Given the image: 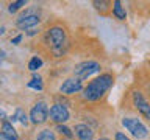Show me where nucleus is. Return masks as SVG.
<instances>
[{
	"instance_id": "1",
	"label": "nucleus",
	"mask_w": 150,
	"mask_h": 140,
	"mask_svg": "<svg viewBox=\"0 0 150 140\" xmlns=\"http://www.w3.org/2000/svg\"><path fill=\"white\" fill-rule=\"evenodd\" d=\"M112 86V76L111 75H100L98 78H96L94 81H91L86 87L83 89V97L89 101H96L98 100L108 89Z\"/></svg>"
},
{
	"instance_id": "2",
	"label": "nucleus",
	"mask_w": 150,
	"mask_h": 140,
	"mask_svg": "<svg viewBox=\"0 0 150 140\" xmlns=\"http://www.w3.org/2000/svg\"><path fill=\"white\" fill-rule=\"evenodd\" d=\"M47 42L52 47V50L55 51L56 55H59L63 51V47L66 44V33L63 28L59 27H53L47 31Z\"/></svg>"
},
{
	"instance_id": "3",
	"label": "nucleus",
	"mask_w": 150,
	"mask_h": 140,
	"mask_svg": "<svg viewBox=\"0 0 150 140\" xmlns=\"http://www.w3.org/2000/svg\"><path fill=\"white\" fill-rule=\"evenodd\" d=\"M122 125L125 126L127 129L130 131V134L133 135L134 139L138 140H142V139H147L149 135V129L144 126V123L134 117H127V118L122 120Z\"/></svg>"
},
{
	"instance_id": "4",
	"label": "nucleus",
	"mask_w": 150,
	"mask_h": 140,
	"mask_svg": "<svg viewBox=\"0 0 150 140\" xmlns=\"http://www.w3.org/2000/svg\"><path fill=\"white\" fill-rule=\"evenodd\" d=\"M98 70H100V64L98 62H96V61H84V62L78 64L77 67L74 69V75L77 79L81 81V79H86V78L91 76V75L97 73Z\"/></svg>"
},
{
	"instance_id": "5",
	"label": "nucleus",
	"mask_w": 150,
	"mask_h": 140,
	"mask_svg": "<svg viewBox=\"0 0 150 140\" xmlns=\"http://www.w3.org/2000/svg\"><path fill=\"white\" fill-rule=\"evenodd\" d=\"M47 117H49V107L44 101H38L35 106L31 107V112H30V120L33 121L35 125H41L47 121Z\"/></svg>"
},
{
	"instance_id": "6",
	"label": "nucleus",
	"mask_w": 150,
	"mask_h": 140,
	"mask_svg": "<svg viewBox=\"0 0 150 140\" xmlns=\"http://www.w3.org/2000/svg\"><path fill=\"white\" fill-rule=\"evenodd\" d=\"M49 114H50V118L58 125H63L64 121L69 120V111L63 104H53L50 107Z\"/></svg>"
},
{
	"instance_id": "7",
	"label": "nucleus",
	"mask_w": 150,
	"mask_h": 140,
	"mask_svg": "<svg viewBox=\"0 0 150 140\" xmlns=\"http://www.w3.org/2000/svg\"><path fill=\"white\" fill-rule=\"evenodd\" d=\"M81 89H83V84H81L80 79H77V78H67V79H64L63 84H61L59 92L64 93V95H72V93L80 92Z\"/></svg>"
},
{
	"instance_id": "8",
	"label": "nucleus",
	"mask_w": 150,
	"mask_h": 140,
	"mask_svg": "<svg viewBox=\"0 0 150 140\" xmlns=\"http://www.w3.org/2000/svg\"><path fill=\"white\" fill-rule=\"evenodd\" d=\"M133 101H134L136 109H138L144 117L149 118L150 117V106H149V103L145 101V98L142 97V93L141 92H133Z\"/></svg>"
},
{
	"instance_id": "9",
	"label": "nucleus",
	"mask_w": 150,
	"mask_h": 140,
	"mask_svg": "<svg viewBox=\"0 0 150 140\" xmlns=\"http://www.w3.org/2000/svg\"><path fill=\"white\" fill-rule=\"evenodd\" d=\"M39 23V17L36 14H25V16H21L17 19V27L21 30H28V28H33Z\"/></svg>"
},
{
	"instance_id": "10",
	"label": "nucleus",
	"mask_w": 150,
	"mask_h": 140,
	"mask_svg": "<svg viewBox=\"0 0 150 140\" xmlns=\"http://www.w3.org/2000/svg\"><path fill=\"white\" fill-rule=\"evenodd\" d=\"M75 134H77V137L80 140H92V129L89 128L86 125H77L75 126Z\"/></svg>"
},
{
	"instance_id": "11",
	"label": "nucleus",
	"mask_w": 150,
	"mask_h": 140,
	"mask_svg": "<svg viewBox=\"0 0 150 140\" xmlns=\"http://www.w3.org/2000/svg\"><path fill=\"white\" fill-rule=\"evenodd\" d=\"M2 134H3L8 140H17L16 129H14L13 125L8 123V121H3V125H2Z\"/></svg>"
},
{
	"instance_id": "12",
	"label": "nucleus",
	"mask_w": 150,
	"mask_h": 140,
	"mask_svg": "<svg viewBox=\"0 0 150 140\" xmlns=\"http://www.w3.org/2000/svg\"><path fill=\"white\" fill-rule=\"evenodd\" d=\"M114 16L119 19V20H125V17H127L125 9H124V6H122V3L119 2V0L114 2Z\"/></svg>"
},
{
	"instance_id": "13",
	"label": "nucleus",
	"mask_w": 150,
	"mask_h": 140,
	"mask_svg": "<svg viewBox=\"0 0 150 140\" xmlns=\"http://www.w3.org/2000/svg\"><path fill=\"white\" fill-rule=\"evenodd\" d=\"M28 87H30V89H35V90H42V89H44V86H42L41 76H35V78H33L31 81L28 83Z\"/></svg>"
},
{
	"instance_id": "14",
	"label": "nucleus",
	"mask_w": 150,
	"mask_h": 140,
	"mask_svg": "<svg viewBox=\"0 0 150 140\" xmlns=\"http://www.w3.org/2000/svg\"><path fill=\"white\" fill-rule=\"evenodd\" d=\"M41 65H42V59L39 58V56H33L31 61H30V64H28V69H30L31 72H36Z\"/></svg>"
},
{
	"instance_id": "15",
	"label": "nucleus",
	"mask_w": 150,
	"mask_h": 140,
	"mask_svg": "<svg viewBox=\"0 0 150 140\" xmlns=\"http://www.w3.org/2000/svg\"><path fill=\"white\" fill-rule=\"evenodd\" d=\"M38 140H56V139H55V134L50 129H44L38 135Z\"/></svg>"
},
{
	"instance_id": "16",
	"label": "nucleus",
	"mask_w": 150,
	"mask_h": 140,
	"mask_svg": "<svg viewBox=\"0 0 150 140\" xmlns=\"http://www.w3.org/2000/svg\"><path fill=\"white\" fill-rule=\"evenodd\" d=\"M56 131L61 134V135H64V137H67V139H70L72 137V131H70L67 126H64V125H56Z\"/></svg>"
},
{
	"instance_id": "17",
	"label": "nucleus",
	"mask_w": 150,
	"mask_h": 140,
	"mask_svg": "<svg viewBox=\"0 0 150 140\" xmlns=\"http://www.w3.org/2000/svg\"><path fill=\"white\" fill-rule=\"evenodd\" d=\"M11 120H13V121H14V120H19L22 125H27V121H28L27 115L23 114V111H22V109H17V111H16V114H14V117H13Z\"/></svg>"
},
{
	"instance_id": "18",
	"label": "nucleus",
	"mask_w": 150,
	"mask_h": 140,
	"mask_svg": "<svg viewBox=\"0 0 150 140\" xmlns=\"http://www.w3.org/2000/svg\"><path fill=\"white\" fill-rule=\"evenodd\" d=\"M25 5H27V2H25V0H19V2H14V3H11V5H9V8H8V9H9V13H16L19 8L25 6Z\"/></svg>"
},
{
	"instance_id": "19",
	"label": "nucleus",
	"mask_w": 150,
	"mask_h": 140,
	"mask_svg": "<svg viewBox=\"0 0 150 140\" xmlns=\"http://www.w3.org/2000/svg\"><path fill=\"white\" fill-rule=\"evenodd\" d=\"M116 140H130V139L127 137L125 134H122V132H117V134H116Z\"/></svg>"
},
{
	"instance_id": "20",
	"label": "nucleus",
	"mask_w": 150,
	"mask_h": 140,
	"mask_svg": "<svg viewBox=\"0 0 150 140\" xmlns=\"http://www.w3.org/2000/svg\"><path fill=\"white\" fill-rule=\"evenodd\" d=\"M21 41H22V34H19V36H16V37L13 39V44H19Z\"/></svg>"
},
{
	"instance_id": "21",
	"label": "nucleus",
	"mask_w": 150,
	"mask_h": 140,
	"mask_svg": "<svg viewBox=\"0 0 150 140\" xmlns=\"http://www.w3.org/2000/svg\"><path fill=\"white\" fill-rule=\"evenodd\" d=\"M0 140H8V139H6V137H5V135H3L2 132H0Z\"/></svg>"
},
{
	"instance_id": "22",
	"label": "nucleus",
	"mask_w": 150,
	"mask_h": 140,
	"mask_svg": "<svg viewBox=\"0 0 150 140\" xmlns=\"http://www.w3.org/2000/svg\"><path fill=\"white\" fill-rule=\"evenodd\" d=\"M100 140H110V139H100Z\"/></svg>"
},
{
	"instance_id": "23",
	"label": "nucleus",
	"mask_w": 150,
	"mask_h": 140,
	"mask_svg": "<svg viewBox=\"0 0 150 140\" xmlns=\"http://www.w3.org/2000/svg\"><path fill=\"white\" fill-rule=\"evenodd\" d=\"M63 140H69V139H63Z\"/></svg>"
}]
</instances>
